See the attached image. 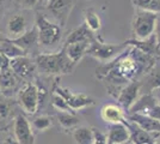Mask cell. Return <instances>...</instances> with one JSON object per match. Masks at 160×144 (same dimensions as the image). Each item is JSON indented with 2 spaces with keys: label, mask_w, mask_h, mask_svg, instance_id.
I'll return each instance as SVG.
<instances>
[{
  "label": "cell",
  "mask_w": 160,
  "mask_h": 144,
  "mask_svg": "<svg viewBox=\"0 0 160 144\" xmlns=\"http://www.w3.org/2000/svg\"><path fill=\"white\" fill-rule=\"evenodd\" d=\"M154 39H155V43H157V47L160 52V16H158L157 18V23H155V28H154Z\"/></svg>",
  "instance_id": "4dcf8cb0"
},
{
  "label": "cell",
  "mask_w": 160,
  "mask_h": 144,
  "mask_svg": "<svg viewBox=\"0 0 160 144\" xmlns=\"http://www.w3.org/2000/svg\"><path fill=\"white\" fill-rule=\"evenodd\" d=\"M158 13L154 12H148V11H142V10H136L135 8V16H134L133 29L134 40H147L151 37L154 33V28L158 18Z\"/></svg>",
  "instance_id": "277c9868"
},
{
  "label": "cell",
  "mask_w": 160,
  "mask_h": 144,
  "mask_svg": "<svg viewBox=\"0 0 160 144\" xmlns=\"http://www.w3.org/2000/svg\"><path fill=\"white\" fill-rule=\"evenodd\" d=\"M0 144H18V143H17V141H16V139L8 137V138H6V139L0 141Z\"/></svg>",
  "instance_id": "836d02e7"
},
{
  "label": "cell",
  "mask_w": 160,
  "mask_h": 144,
  "mask_svg": "<svg viewBox=\"0 0 160 144\" xmlns=\"http://www.w3.org/2000/svg\"><path fill=\"white\" fill-rule=\"evenodd\" d=\"M13 43H16L18 47H20L25 53L27 51L31 49L32 47H35L38 43V34H37V29L36 27H32L30 29H28L24 34L12 40Z\"/></svg>",
  "instance_id": "d6986e66"
},
{
  "label": "cell",
  "mask_w": 160,
  "mask_h": 144,
  "mask_svg": "<svg viewBox=\"0 0 160 144\" xmlns=\"http://www.w3.org/2000/svg\"><path fill=\"white\" fill-rule=\"evenodd\" d=\"M47 5L49 11L58 18L61 25H65L74 5V0H50Z\"/></svg>",
  "instance_id": "4fadbf2b"
},
{
  "label": "cell",
  "mask_w": 160,
  "mask_h": 144,
  "mask_svg": "<svg viewBox=\"0 0 160 144\" xmlns=\"http://www.w3.org/2000/svg\"><path fill=\"white\" fill-rule=\"evenodd\" d=\"M93 132H94V139L92 144H107V136L105 135H103L96 127H93Z\"/></svg>",
  "instance_id": "f546056e"
},
{
  "label": "cell",
  "mask_w": 160,
  "mask_h": 144,
  "mask_svg": "<svg viewBox=\"0 0 160 144\" xmlns=\"http://www.w3.org/2000/svg\"><path fill=\"white\" fill-rule=\"evenodd\" d=\"M0 53L5 55L7 59H13L17 56L27 55V53L16 43H13L11 39H6V37L0 39Z\"/></svg>",
  "instance_id": "7402d4cb"
},
{
  "label": "cell",
  "mask_w": 160,
  "mask_h": 144,
  "mask_svg": "<svg viewBox=\"0 0 160 144\" xmlns=\"http://www.w3.org/2000/svg\"><path fill=\"white\" fill-rule=\"evenodd\" d=\"M127 45L129 46H134L138 49H140L141 52H143L145 54H148L151 56H154V55H159V49L157 47V43H155V39H154V35H152L151 37H148L147 40H142V41H139V40H128L126 41Z\"/></svg>",
  "instance_id": "ffe728a7"
},
{
  "label": "cell",
  "mask_w": 160,
  "mask_h": 144,
  "mask_svg": "<svg viewBox=\"0 0 160 144\" xmlns=\"http://www.w3.org/2000/svg\"><path fill=\"white\" fill-rule=\"evenodd\" d=\"M14 137L18 144H35L31 125L23 114H17L13 121Z\"/></svg>",
  "instance_id": "30bf717a"
},
{
  "label": "cell",
  "mask_w": 160,
  "mask_h": 144,
  "mask_svg": "<svg viewBox=\"0 0 160 144\" xmlns=\"http://www.w3.org/2000/svg\"><path fill=\"white\" fill-rule=\"evenodd\" d=\"M100 117L108 124H118L126 120V112L120 104L109 103L105 104L100 110Z\"/></svg>",
  "instance_id": "9a60e30c"
},
{
  "label": "cell",
  "mask_w": 160,
  "mask_h": 144,
  "mask_svg": "<svg viewBox=\"0 0 160 144\" xmlns=\"http://www.w3.org/2000/svg\"><path fill=\"white\" fill-rule=\"evenodd\" d=\"M8 65L11 70L14 72V75L22 81H31L36 72V65L35 61L28 58L27 55L17 56L13 59H10Z\"/></svg>",
  "instance_id": "9c48e42d"
},
{
  "label": "cell",
  "mask_w": 160,
  "mask_h": 144,
  "mask_svg": "<svg viewBox=\"0 0 160 144\" xmlns=\"http://www.w3.org/2000/svg\"><path fill=\"white\" fill-rule=\"evenodd\" d=\"M154 144H160V135H158L154 139Z\"/></svg>",
  "instance_id": "d590c367"
},
{
  "label": "cell",
  "mask_w": 160,
  "mask_h": 144,
  "mask_svg": "<svg viewBox=\"0 0 160 144\" xmlns=\"http://www.w3.org/2000/svg\"><path fill=\"white\" fill-rule=\"evenodd\" d=\"M128 112L129 114H134V113L145 114L147 117H151L160 121V104L157 103L151 93L143 94L140 99H138V101L130 107V109Z\"/></svg>",
  "instance_id": "52a82bcc"
},
{
  "label": "cell",
  "mask_w": 160,
  "mask_h": 144,
  "mask_svg": "<svg viewBox=\"0 0 160 144\" xmlns=\"http://www.w3.org/2000/svg\"><path fill=\"white\" fill-rule=\"evenodd\" d=\"M155 62V56L145 54L136 47L128 45L123 52L113 58L112 61L96 70V76L103 83H107L109 93L113 95V91L118 94L123 87L139 81L138 78L140 76L148 73Z\"/></svg>",
  "instance_id": "6da1fadb"
},
{
  "label": "cell",
  "mask_w": 160,
  "mask_h": 144,
  "mask_svg": "<svg viewBox=\"0 0 160 144\" xmlns=\"http://www.w3.org/2000/svg\"><path fill=\"white\" fill-rule=\"evenodd\" d=\"M127 43L123 42L121 45H108L104 42H99L94 39L90 43V47L87 51V54L92 55L97 60L102 62H107L116 58L121 52H123L127 48Z\"/></svg>",
  "instance_id": "8992f818"
},
{
  "label": "cell",
  "mask_w": 160,
  "mask_h": 144,
  "mask_svg": "<svg viewBox=\"0 0 160 144\" xmlns=\"http://www.w3.org/2000/svg\"><path fill=\"white\" fill-rule=\"evenodd\" d=\"M28 30V19L25 14L23 13H17L12 16L10 18V21L7 23V33H8V37L14 40L17 37H19L24 34Z\"/></svg>",
  "instance_id": "2e32d148"
},
{
  "label": "cell",
  "mask_w": 160,
  "mask_h": 144,
  "mask_svg": "<svg viewBox=\"0 0 160 144\" xmlns=\"http://www.w3.org/2000/svg\"><path fill=\"white\" fill-rule=\"evenodd\" d=\"M38 1L40 0H19V4L24 8H32V7H35L37 5Z\"/></svg>",
  "instance_id": "1f68e13d"
},
{
  "label": "cell",
  "mask_w": 160,
  "mask_h": 144,
  "mask_svg": "<svg viewBox=\"0 0 160 144\" xmlns=\"http://www.w3.org/2000/svg\"><path fill=\"white\" fill-rule=\"evenodd\" d=\"M93 40H94L93 33L85 24H82L81 27L74 29L73 31L68 35L65 45L77 43V42H92Z\"/></svg>",
  "instance_id": "44dd1931"
},
{
  "label": "cell",
  "mask_w": 160,
  "mask_h": 144,
  "mask_svg": "<svg viewBox=\"0 0 160 144\" xmlns=\"http://www.w3.org/2000/svg\"><path fill=\"white\" fill-rule=\"evenodd\" d=\"M10 97L0 96V120H6L11 117L13 103L8 100Z\"/></svg>",
  "instance_id": "4316f807"
},
{
  "label": "cell",
  "mask_w": 160,
  "mask_h": 144,
  "mask_svg": "<svg viewBox=\"0 0 160 144\" xmlns=\"http://www.w3.org/2000/svg\"><path fill=\"white\" fill-rule=\"evenodd\" d=\"M43 94L44 90H40L36 84L28 82L23 84V87L18 91L17 102L27 114L33 115L38 110L40 104L43 102Z\"/></svg>",
  "instance_id": "3957f363"
},
{
  "label": "cell",
  "mask_w": 160,
  "mask_h": 144,
  "mask_svg": "<svg viewBox=\"0 0 160 144\" xmlns=\"http://www.w3.org/2000/svg\"><path fill=\"white\" fill-rule=\"evenodd\" d=\"M52 103L58 110H62V112H69L71 110L67 102L65 101V99L61 97L60 95H58V94H55V93H54L53 99H52Z\"/></svg>",
  "instance_id": "f1b7e54d"
},
{
  "label": "cell",
  "mask_w": 160,
  "mask_h": 144,
  "mask_svg": "<svg viewBox=\"0 0 160 144\" xmlns=\"http://www.w3.org/2000/svg\"><path fill=\"white\" fill-rule=\"evenodd\" d=\"M151 94H152V96L154 97V100L157 101V103L160 104V85L157 87V88H154V89L151 91Z\"/></svg>",
  "instance_id": "d6a6232c"
},
{
  "label": "cell",
  "mask_w": 160,
  "mask_h": 144,
  "mask_svg": "<svg viewBox=\"0 0 160 144\" xmlns=\"http://www.w3.org/2000/svg\"><path fill=\"white\" fill-rule=\"evenodd\" d=\"M84 18H85V23H84V24H85L92 33L98 31L100 29V27H102L99 16L96 13L94 10H92V8H88V10L85 11Z\"/></svg>",
  "instance_id": "484cf974"
},
{
  "label": "cell",
  "mask_w": 160,
  "mask_h": 144,
  "mask_svg": "<svg viewBox=\"0 0 160 144\" xmlns=\"http://www.w3.org/2000/svg\"><path fill=\"white\" fill-rule=\"evenodd\" d=\"M90 43L91 42H77V43L65 45L63 49H65L67 58L75 65L77 62H79L82 59L84 55L87 54Z\"/></svg>",
  "instance_id": "ac0fdd59"
},
{
  "label": "cell",
  "mask_w": 160,
  "mask_h": 144,
  "mask_svg": "<svg viewBox=\"0 0 160 144\" xmlns=\"http://www.w3.org/2000/svg\"><path fill=\"white\" fill-rule=\"evenodd\" d=\"M54 93L63 97L71 109H81L94 104V100L90 96L84 95V94H72L71 90L65 89V88H56Z\"/></svg>",
  "instance_id": "7c38bea8"
},
{
  "label": "cell",
  "mask_w": 160,
  "mask_h": 144,
  "mask_svg": "<svg viewBox=\"0 0 160 144\" xmlns=\"http://www.w3.org/2000/svg\"><path fill=\"white\" fill-rule=\"evenodd\" d=\"M4 6H5V0H0V17L2 16V11H4Z\"/></svg>",
  "instance_id": "e575fe53"
},
{
  "label": "cell",
  "mask_w": 160,
  "mask_h": 144,
  "mask_svg": "<svg viewBox=\"0 0 160 144\" xmlns=\"http://www.w3.org/2000/svg\"><path fill=\"white\" fill-rule=\"evenodd\" d=\"M36 69L46 75H65L72 72L74 64L67 58L62 48L56 53H42L35 58Z\"/></svg>",
  "instance_id": "7a4b0ae2"
},
{
  "label": "cell",
  "mask_w": 160,
  "mask_h": 144,
  "mask_svg": "<svg viewBox=\"0 0 160 144\" xmlns=\"http://www.w3.org/2000/svg\"><path fill=\"white\" fill-rule=\"evenodd\" d=\"M56 119L63 129H73L79 125V118L75 117L74 114L69 113V112H62L59 110L56 113Z\"/></svg>",
  "instance_id": "cb8c5ba5"
},
{
  "label": "cell",
  "mask_w": 160,
  "mask_h": 144,
  "mask_svg": "<svg viewBox=\"0 0 160 144\" xmlns=\"http://www.w3.org/2000/svg\"><path fill=\"white\" fill-rule=\"evenodd\" d=\"M128 119L129 121L136 124L142 130L147 131L149 133H154V135L160 133V121L155 120L153 118L147 117L145 114H140V113H134V114H129Z\"/></svg>",
  "instance_id": "e0dca14e"
},
{
  "label": "cell",
  "mask_w": 160,
  "mask_h": 144,
  "mask_svg": "<svg viewBox=\"0 0 160 144\" xmlns=\"http://www.w3.org/2000/svg\"><path fill=\"white\" fill-rule=\"evenodd\" d=\"M53 125V121H52V118L47 117V115H41V117L35 118L31 123V126H32L35 130L38 131H46L48 129H50Z\"/></svg>",
  "instance_id": "83f0119b"
},
{
  "label": "cell",
  "mask_w": 160,
  "mask_h": 144,
  "mask_svg": "<svg viewBox=\"0 0 160 144\" xmlns=\"http://www.w3.org/2000/svg\"><path fill=\"white\" fill-rule=\"evenodd\" d=\"M123 144H134V143H133V142H132V141H130V139H129L128 142H126V143H123Z\"/></svg>",
  "instance_id": "74e56055"
},
{
  "label": "cell",
  "mask_w": 160,
  "mask_h": 144,
  "mask_svg": "<svg viewBox=\"0 0 160 144\" xmlns=\"http://www.w3.org/2000/svg\"><path fill=\"white\" fill-rule=\"evenodd\" d=\"M132 4L136 10L160 14V0H132Z\"/></svg>",
  "instance_id": "d4e9b609"
},
{
  "label": "cell",
  "mask_w": 160,
  "mask_h": 144,
  "mask_svg": "<svg viewBox=\"0 0 160 144\" xmlns=\"http://www.w3.org/2000/svg\"><path fill=\"white\" fill-rule=\"evenodd\" d=\"M130 139V131L126 120L123 123L111 124L107 135V144H123Z\"/></svg>",
  "instance_id": "5bb4252c"
},
{
  "label": "cell",
  "mask_w": 160,
  "mask_h": 144,
  "mask_svg": "<svg viewBox=\"0 0 160 144\" xmlns=\"http://www.w3.org/2000/svg\"><path fill=\"white\" fill-rule=\"evenodd\" d=\"M41 1H42L43 4H46V5H47V4L49 3V1H50V0H41Z\"/></svg>",
  "instance_id": "8d00e7d4"
},
{
  "label": "cell",
  "mask_w": 160,
  "mask_h": 144,
  "mask_svg": "<svg viewBox=\"0 0 160 144\" xmlns=\"http://www.w3.org/2000/svg\"><path fill=\"white\" fill-rule=\"evenodd\" d=\"M35 27L38 34V43L42 47H53L61 40V28L47 19L43 14L37 13Z\"/></svg>",
  "instance_id": "5b68a950"
},
{
  "label": "cell",
  "mask_w": 160,
  "mask_h": 144,
  "mask_svg": "<svg viewBox=\"0 0 160 144\" xmlns=\"http://www.w3.org/2000/svg\"><path fill=\"white\" fill-rule=\"evenodd\" d=\"M140 91V81H135V82L129 83V84H127L126 87H123L120 90V93L117 94V101H118V104L124 109V112H128L130 109V107L138 101Z\"/></svg>",
  "instance_id": "8fae6325"
},
{
  "label": "cell",
  "mask_w": 160,
  "mask_h": 144,
  "mask_svg": "<svg viewBox=\"0 0 160 144\" xmlns=\"http://www.w3.org/2000/svg\"><path fill=\"white\" fill-rule=\"evenodd\" d=\"M23 81L14 75L10 65L0 70V94L5 97H12L18 94L23 87Z\"/></svg>",
  "instance_id": "ba28073f"
},
{
  "label": "cell",
  "mask_w": 160,
  "mask_h": 144,
  "mask_svg": "<svg viewBox=\"0 0 160 144\" xmlns=\"http://www.w3.org/2000/svg\"><path fill=\"white\" fill-rule=\"evenodd\" d=\"M73 138L77 144H92L94 139L93 127L77 126L73 131Z\"/></svg>",
  "instance_id": "603a6c76"
}]
</instances>
